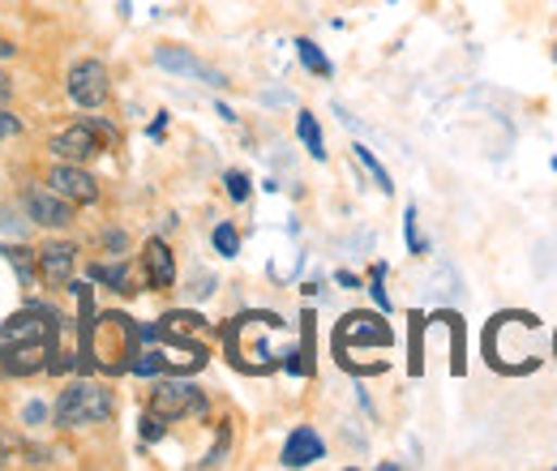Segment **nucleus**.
<instances>
[{"label":"nucleus","mask_w":557,"mask_h":471,"mask_svg":"<svg viewBox=\"0 0 557 471\" xmlns=\"http://www.w3.org/2000/svg\"><path fill=\"white\" fill-rule=\"evenodd\" d=\"M554 172H557V154H554Z\"/></svg>","instance_id":"obj_34"},{"label":"nucleus","mask_w":557,"mask_h":471,"mask_svg":"<svg viewBox=\"0 0 557 471\" xmlns=\"http://www.w3.org/2000/svg\"><path fill=\"white\" fill-rule=\"evenodd\" d=\"M86 274H90L95 283L112 287V292H129V267H125V262H90Z\"/></svg>","instance_id":"obj_16"},{"label":"nucleus","mask_w":557,"mask_h":471,"mask_svg":"<svg viewBox=\"0 0 557 471\" xmlns=\"http://www.w3.org/2000/svg\"><path fill=\"white\" fill-rule=\"evenodd\" d=\"M318 459H326V442L318 437V429H309V424L292 429V437L283 442L278 463H283V468H313Z\"/></svg>","instance_id":"obj_11"},{"label":"nucleus","mask_w":557,"mask_h":471,"mask_svg":"<svg viewBox=\"0 0 557 471\" xmlns=\"http://www.w3.org/2000/svg\"><path fill=\"white\" fill-rule=\"evenodd\" d=\"M48 185L73 206H95L99 202V181L86 172V163H57Z\"/></svg>","instance_id":"obj_10"},{"label":"nucleus","mask_w":557,"mask_h":471,"mask_svg":"<svg viewBox=\"0 0 557 471\" xmlns=\"http://www.w3.org/2000/svg\"><path fill=\"white\" fill-rule=\"evenodd\" d=\"M4 463H9V446L0 442V468H4Z\"/></svg>","instance_id":"obj_33"},{"label":"nucleus","mask_w":557,"mask_h":471,"mask_svg":"<svg viewBox=\"0 0 557 471\" xmlns=\"http://www.w3.org/2000/svg\"><path fill=\"white\" fill-rule=\"evenodd\" d=\"M48 150H52L61 163H90V159L103 150V137H99L95 116H82L77 125L61 129V134L48 141Z\"/></svg>","instance_id":"obj_7"},{"label":"nucleus","mask_w":557,"mask_h":471,"mask_svg":"<svg viewBox=\"0 0 557 471\" xmlns=\"http://www.w3.org/2000/svg\"><path fill=\"white\" fill-rule=\"evenodd\" d=\"M22 416H26V424H44V420H48V407H44V404H30L26 411H22Z\"/></svg>","instance_id":"obj_29"},{"label":"nucleus","mask_w":557,"mask_h":471,"mask_svg":"<svg viewBox=\"0 0 557 471\" xmlns=\"http://www.w3.org/2000/svg\"><path fill=\"white\" fill-rule=\"evenodd\" d=\"M296 57H300V65L309 69L313 77H335V65H331V57L313 44V39H296Z\"/></svg>","instance_id":"obj_17"},{"label":"nucleus","mask_w":557,"mask_h":471,"mask_svg":"<svg viewBox=\"0 0 557 471\" xmlns=\"http://www.w3.org/2000/svg\"><path fill=\"white\" fill-rule=\"evenodd\" d=\"M65 90H70L73 108L82 112H99L108 99H112V73L103 61H77L65 77Z\"/></svg>","instance_id":"obj_6"},{"label":"nucleus","mask_w":557,"mask_h":471,"mask_svg":"<svg viewBox=\"0 0 557 471\" xmlns=\"http://www.w3.org/2000/svg\"><path fill=\"white\" fill-rule=\"evenodd\" d=\"M163 433H168V420H159L154 411H150V416H141V437H146V442H159Z\"/></svg>","instance_id":"obj_25"},{"label":"nucleus","mask_w":557,"mask_h":471,"mask_svg":"<svg viewBox=\"0 0 557 471\" xmlns=\"http://www.w3.org/2000/svg\"><path fill=\"white\" fill-rule=\"evenodd\" d=\"M9 99H13V77H9V73H0V108H4Z\"/></svg>","instance_id":"obj_30"},{"label":"nucleus","mask_w":557,"mask_h":471,"mask_svg":"<svg viewBox=\"0 0 557 471\" xmlns=\"http://www.w3.org/2000/svg\"><path fill=\"white\" fill-rule=\"evenodd\" d=\"M395 331L382 322V313H348L335 331V360L344 364L356 347H391Z\"/></svg>","instance_id":"obj_5"},{"label":"nucleus","mask_w":557,"mask_h":471,"mask_svg":"<svg viewBox=\"0 0 557 471\" xmlns=\"http://www.w3.org/2000/svg\"><path fill=\"white\" fill-rule=\"evenodd\" d=\"M116 411V399L103 382H90V377H77L70 391L57 399V424L61 429H86V424H108Z\"/></svg>","instance_id":"obj_3"},{"label":"nucleus","mask_w":557,"mask_h":471,"mask_svg":"<svg viewBox=\"0 0 557 471\" xmlns=\"http://www.w3.org/2000/svg\"><path fill=\"white\" fill-rule=\"evenodd\" d=\"M189 296H194V300H210V296H214V274H210V270H198V274H194Z\"/></svg>","instance_id":"obj_24"},{"label":"nucleus","mask_w":557,"mask_h":471,"mask_svg":"<svg viewBox=\"0 0 557 471\" xmlns=\"http://www.w3.org/2000/svg\"><path fill=\"white\" fill-rule=\"evenodd\" d=\"M9 57H13V44H4V39H0V61H9Z\"/></svg>","instance_id":"obj_32"},{"label":"nucleus","mask_w":557,"mask_h":471,"mask_svg":"<svg viewBox=\"0 0 557 471\" xmlns=\"http://www.w3.org/2000/svg\"><path fill=\"white\" fill-rule=\"evenodd\" d=\"M163 129H168V112H159V116H154V125H150V137H163Z\"/></svg>","instance_id":"obj_31"},{"label":"nucleus","mask_w":557,"mask_h":471,"mask_svg":"<svg viewBox=\"0 0 557 471\" xmlns=\"http://www.w3.org/2000/svg\"><path fill=\"white\" fill-rule=\"evenodd\" d=\"M39 253V274L52 283V287H65L73 283V267H77V245L70 240H48L44 249H35Z\"/></svg>","instance_id":"obj_13"},{"label":"nucleus","mask_w":557,"mask_h":471,"mask_svg":"<svg viewBox=\"0 0 557 471\" xmlns=\"http://www.w3.org/2000/svg\"><path fill=\"white\" fill-rule=\"evenodd\" d=\"M554 351H557V343H554Z\"/></svg>","instance_id":"obj_35"},{"label":"nucleus","mask_w":557,"mask_h":471,"mask_svg":"<svg viewBox=\"0 0 557 471\" xmlns=\"http://www.w3.org/2000/svg\"><path fill=\"white\" fill-rule=\"evenodd\" d=\"M541 318L536 313H497L485 331V356L497 373H536L545 351L536 347Z\"/></svg>","instance_id":"obj_1"},{"label":"nucleus","mask_w":557,"mask_h":471,"mask_svg":"<svg viewBox=\"0 0 557 471\" xmlns=\"http://www.w3.org/2000/svg\"><path fill=\"white\" fill-rule=\"evenodd\" d=\"M141 270H146V283H150L154 292L176 287V258H172L168 240H159V236L146 240V249H141Z\"/></svg>","instance_id":"obj_12"},{"label":"nucleus","mask_w":557,"mask_h":471,"mask_svg":"<svg viewBox=\"0 0 557 471\" xmlns=\"http://www.w3.org/2000/svg\"><path fill=\"white\" fill-rule=\"evenodd\" d=\"M22 134V121L9 112V108H0V141H9V137Z\"/></svg>","instance_id":"obj_26"},{"label":"nucleus","mask_w":557,"mask_h":471,"mask_svg":"<svg viewBox=\"0 0 557 471\" xmlns=\"http://www.w3.org/2000/svg\"><path fill=\"white\" fill-rule=\"evenodd\" d=\"M386 262H377V267L369 270V296H373V300H377V309H382V313H391V296H386Z\"/></svg>","instance_id":"obj_22"},{"label":"nucleus","mask_w":557,"mask_h":471,"mask_svg":"<svg viewBox=\"0 0 557 471\" xmlns=\"http://www.w3.org/2000/svg\"><path fill=\"white\" fill-rule=\"evenodd\" d=\"M103 245H108V249L121 258V249L129 245V236H125V232H116V227H108V232H103Z\"/></svg>","instance_id":"obj_27"},{"label":"nucleus","mask_w":557,"mask_h":471,"mask_svg":"<svg viewBox=\"0 0 557 471\" xmlns=\"http://www.w3.org/2000/svg\"><path fill=\"white\" fill-rule=\"evenodd\" d=\"M287 331V322L271 313V309H249V313H240V318H232L227 326H223V343H227V360L240 369V373H271L278 364V356L271 347V335H283Z\"/></svg>","instance_id":"obj_2"},{"label":"nucleus","mask_w":557,"mask_h":471,"mask_svg":"<svg viewBox=\"0 0 557 471\" xmlns=\"http://www.w3.org/2000/svg\"><path fill=\"white\" fill-rule=\"evenodd\" d=\"M150 411L159 420H168V424L185 420V416H207V395L194 382H185V377H163L150 391Z\"/></svg>","instance_id":"obj_4"},{"label":"nucleus","mask_w":557,"mask_h":471,"mask_svg":"<svg viewBox=\"0 0 557 471\" xmlns=\"http://www.w3.org/2000/svg\"><path fill=\"white\" fill-rule=\"evenodd\" d=\"M335 283H339L344 292H360V287H364L360 274H351V270H335Z\"/></svg>","instance_id":"obj_28"},{"label":"nucleus","mask_w":557,"mask_h":471,"mask_svg":"<svg viewBox=\"0 0 557 471\" xmlns=\"http://www.w3.org/2000/svg\"><path fill=\"white\" fill-rule=\"evenodd\" d=\"M227 446H232V433H227V424L219 429V442L210 446V455L202 459V468H219V463H227Z\"/></svg>","instance_id":"obj_23"},{"label":"nucleus","mask_w":557,"mask_h":471,"mask_svg":"<svg viewBox=\"0 0 557 471\" xmlns=\"http://www.w3.org/2000/svg\"><path fill=\"white\" fill-rule=\"evenodd\" d=\"M22 210L30 214V223H39V227H48V232L70 227L73 223V202H65L48 181H44V185H26V194H22Z\"/></svg>","instance_id":"obj_8"},{"label":"nucleus","mask_w":557,"mask_h":471,"mask_svg":"<svg viewBox=\"0 0 557 471\" xmlns=\"http://www.w3.org/2000/svg\"><path fill=\"white\" fill-rule=\"evenodd\" d=\"M154 65L163 69V73H176V77H198V82H207V86H214V90L227 86V77H223L219 69H210L207 61H198L189 48H176V44L154 48Z\"/></svg>","instance_id":"obj_9"},{"label":"nucleus","mask_w":557,"mask_h":471,"mask_svg":"<svg viewBox=\"0 0 557 471\" xmlns=\"http://www.w3.org/2000/svg\"><path fill=\"white\" fill-rule=\"evenodd\" d=\"M4 262L13 267V274L22 278V287H35L39 283V253L26 249V245H9L4 249Z\"/></svg>","instance_id":"obj_14"},{"label":"nucleus","mask_w":557,"mask_h":471,"mask_svg":"<svg viewBox=\"0 0 557 471\" xmlns=\"http://www.w3.org/2000/svg\"><path fill=\"white\" fill-rule=\"evenodd\" d=\"M404 240H408V253H412V258H429V240L420 236L417 206H408V210H404Z\"/></svg>","instance_id":"obj_20"},{"label":"nucleus","mask_w":557,"mask_h":471,"mask_svg":"<svg viewBox=\"0 0 557 471\" xmlns=\"http://www.w3.org/2000/svg\"><path fill=\"white\" fill-rule=\"evenodd\" d=\"M296 137L305 141L309 159L326 163V141H322V125H318V116H313V112H300V116H296Z\"/></svg>","instance_id":"obj_15"},{"label":"nucleus","mask_w":557,"mask_h":471,"mask_svg":"<svg viewBox=\"0 0 557 471\" xmlns=\"http://www.w3.org/2000/svg\"><path fill=\"white\" fill-rule=\"evenodd\" d=\"M223 185H227V198L236 206L249 202V194H253V185H249V172H240V168H227L223 172Z\"/></svg>","instance_id":"obj_21"},{"label":"nucleus","mask_w":557,"mask_h":471,"mask_svg":"<svg viewBox=\"0 0 557 471\" xmlns=\"http://www.w3.org/2000/svg\"><path fill=\"white\" fill-rule=\"evenodd\" d=\"M210 245H214V253H219V258H227V262H232V258H240V232H236L227 219H223V223H214Z\"/></svg>","instance_id":"obj_19"},{"label":"nucleus","mask_w":557,"mask_h":471,"mask_svg":"<svg viewBox=\"0 0 557 471\" xmlns=\"http://www.w3.org/2000/svg\"><path fill=\"white\" fill-rule=\"evenodd\" d=\"M351 154H356V163H364V172L373 176V185H377L382 194H395V181H391V172L377 163V154H373L369 146H360V141H356V146H351Z\"/></svg>","instance_id":"obj_18"}]
</instances>
